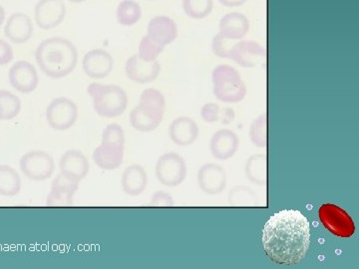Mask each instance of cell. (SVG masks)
<instances>
[{
  "label": "cell",
  "mask_w": 359,
  "mask_h": 269,
  "mask_svg": "<svg viewBox=\"0 0 359 269\" xmlns=\"http://www.w3.org/2000/svg\"><path fill=\"white\" fill-rule=\"evenodd\" d=\"M311 244V228L301 212L289 209L273 214L264 228L263 245L275 263L294 265L306 258Z\"/></svg>",
  "instance_id": "6da1fadb"
},
{
  "label": "cell",
  "mask_w": 359,
  "mask_h": 269,
  "mask_svg": "<svg viewBox=\"0 0 359 269\" xmlns=\"http://www.w3.org/2000/svg\"><path fill=\"white\" fill-rule=\"evenodd\" d=\"M35 60L46 76L61 79L70 75L76 68L78 51L70 40L65 37H50L37 46Z\"/></svg>",
  "instance_id": "7a4b0ae2"
},
{
  "label": "cell",
  "mask_w": 359,
  "mask_h": 269,
  "mask_svg": "<svg viewBox=\"0 0 359 269\" xmlns=\"http://www.w3.org/2000/svg\"><path fill=\"white\" fill-rule=\"evenodd\" d=\"M166 111V100L162 92L154 88L144 90L139 105L130 114V124L140 132H152L160 126Z\"/></svg>",
  "instance_id": "3957f363"
},
{
  "label": "cell",
  "mask_w": 359,
  "mask_h": 269,
  "mask_svg": "<svg viewBox=\"0 0 359 269\" xmlns=\"http://www.w3.org/2000/svg\"><path fill=\"white\" fill-rule=\"evenodd\" d=\"M95 112L101 117L121 116L128 106V96L118 85L91 83L87 89Z\"/></svg>",
  "instance_id": "277c9868"
},
{
  "label": "cell",
  "mask_w": 359,
  "mask_h": 269,
  "mask_svg": "<svg viewBox=\"0 0 359 269\" xmlns=\"http://www.w3.org/2000/svg\"><path fill=\"white\" fill-rule=\"evenodd\" d=\"M214 95L224 103H238L247 95V87L240 73L229 65H219L212 71Z\"/></svg>",
  "instance_id": "5b68a950"
},
{
  "label": "cell",
  "mask_w": 359,
  "mask_h": 269,
  "mask_svg": "<svg viewBox=\"0 0 359 269\" xmlns=\"http://www.w3.org/2000/svg\"><path fill=\"white\" fill-rule=\"evenodd\" d=\"M318 218L325 228L335 237H351L355 233L353 218L344 209L334 204H325L318 209Z\"/></svg>",
  "instance_id": "8992f818"
},
{
  "label": "cell",
  "mask_w": 359,
  "mask_h": 269,
  "mask_svg": "<svg viewBox=\"0 0 359 269\" xmlns=\"http://www.w3.org/2000/svg\"><path fill=\"white\" fill-rule=\"evenodd\" d=\"M156 177L163 186H178L187 177L185 160L176 153H167L161 156L156 165Z\"/></svg>",
  "instance_id": "52a82bcc"
},
{
  "label": "cell",
  "mask_w": 359,
  "mask_h": 269,
  "mask_svg": "<svg viewBox=\"0 0 359 269\" xmlns=\"http://www.w3.org/2000/svg\"><path fill=\"white\" fill-rule=\"evenodd\" d=\"M78 118L76 104L66 97H58L52 100L46 109V120L49 126L56 131L70 129Z\"/></svg>",
  "instance_id": "ba28073f"
},
{
  "label": "cell",
  "mask_w": 359,
  "mask_h": 269,
  "mask_svg": "<svg viewBox=\"0 0 359 269\" xmlns=\"http://www.w3.org/2000/svg\"><path fill=\"white\" fill-rule=\"evenodd\" d=\"M20 167L26 178L36 181H46L51 178L55 170L53 158L43 151L26 153L21 157Z\"/></svg>",
  "instance_id": "9c48e42d"
},
{
  "label": "cell",
  "mask_w": 359,
  "mask_h": 269,
  "mask_svg": "<svg viewBox=\"0 0 359 269\" xmlns=\"http://www.w3.org/2000/svg\"><path fill=\"white\" fill-rule=\"evenodd\" d=\"M66 13L63 0H39L34 7L35 23L40 29H53L65 21Z\"/></svg>",
  "instance_id": "30bf717a"
},
{
  "label": "cell",
  "mask_w": 359,
  "mask_h": 269,
  "mask_svg": "<svg viewBox=\"0 0 359 269\" xmlns=\"http://www.w3.org/2000/svg\"><path fill=\"white\" fill-rule=\"evenodd\" d=\"M8 79L11 86L22 94L32 93L39 83L37 70L32 63L25 60L18 61L11 66Z\"/></svg>",
  "instance_id": "8fae6325"
},
{
  "label": "cell",
  "mask_w": 359,
  "mask_h": 269,
  "mask_svg": "<svg viewBox=\"0 0 359 269\" xmlns=\"http://www.w3.org/2000/svg\"><path fill=\"white\" fill-rule=\"evenodd\" d=\"M77 179L60 173L52 181L50 193L46 200L48 207H71L79 188Z\"/></svg>",
  "instance_id": "7c38bea8"
},
{
  "label": "cell",
  "mask_w": 359,
  "mask_h": 269,
  "mask_svg": "<svg viewBox=\"0 0 359 269\" xmlns=\"http://www.w3.org/2000/svg\"><path fill=\"white\" fill-rule=\"evenodd\" d=\"M264 56L266 53L261 44L250 40H238L231 47L229 59L242 67L254 68L263 63Z\"/></svg>",
  "instance_id": "4fadbf2b"
},
{
  "label": "cell",
  "mask_w": 359,
  "mask_h": 269,
  "mask_svg": "<svg viewBox=\"0 0 359 269\" xmlns=\"http://www.w3.org/2000/svg\"><path fill=\"white\" fill-rule=\"evenodd\" d=\"M160 72L159 61H145L138 54L131 56L125 65L126 76L135 83L147 84L154 82Z\"/></svg>",
  "instance_id": "5bb4252c"
},
{
  "label": "cell",
  "mask_w": 359,
  "mask_h": 269,
  "mask_svg": "<svg viewBox=\"0 0 359 269\" xmlns=\"http://www.w3.org/2000/svg\"><path fill=\"white\" fill-rule=\"evenodd\" d=\"M82 68L85 74L92 79H104L112 73L114 59L104 49H94L85 54Z\"/></svg>",
  "instance_id": "9a60e30c"
},
{
  "label": "cell",
  "mask_w": 359,
  "mask_h": 269,
  "mask_svg": "<svg viewBox=\"0 0 359 269\" xmlns=\"http://www.w3.org/2000/svg\"><path fill=\"white\" fill-rule=\"evenodd\" d=\"M147 36L160 46L173 43L178 37L176 21L167 15H157L151 18L147 26Z\"/></svg>",
  "instance_id": "2e32d148"
},
{
  "label": "cell",
  "mask_w": 359,
  "mask_h": 269,
  "mask_svg": "<svg viewBox=\"0 0 359 269\" xmlns=\"http://www.w3.org/2000/svg\"><path fill=\"white\" fill-rule=\"evenodd\" d=\"M198 183L207 195H219L226 186V171L219 165L205 164L198 172Z\"/></svg>",
  "instance_id": "e0dca14e"
},
{
  "label": "cell",
  "mask_w": 359,
  "mask_h": 269,
  "mask_svg": "<svg viewBox=\"0 0 359 269\" xmlns=\"http://www.w3.org/2000/svg\"><path fill=\"white\" fill-rule=\"evenodd\" d=\"M4 32L9 41L14 44H23L32 39L34 26L27 14L14 13L7 18Z\"/></svg>",
  "instance_id": "ac0fdd59"
},
{
  "label": "cell",
  "mask_w": 359,
  "mask_h": 269,
  "mask_svg": "<svg viewBox=\"0 0 359 269\" xmlns=\"http://www.w3.org/2000/svg\"><path fill=\"white\" fill-rule=\"evenodd\" d=\"M211 152L216 159L226 160L236 155L240 147L237 134L229 129L217 131L211 139Z\"/></svg>",
  "instance_id": "d6986e66"
},
{
  "label": "cell",
  "mask_w": 359,
  "mask_h": 269,
  "mask_svg": "<svg viewBox=\"0 0 359 269\" xmlns=\"http://www.w3.org/2000/svg\"><path fill=\"white\" fill-rule=\"evenodd\" d=\"M250 23L249 18L241 13L224 14L219 23V33L226 39L241 40L244 39L250 32Z\"/></svg>",
  "instance_id": "ffe728a7"
},
{
  "label": "cell",
  "mask_w": 359,
  "mask_h": 269,
  "mask_svg": "<svg viewBox=\"0 0 359 269\" xmlns=\"http://www.w3.org/2000/svg\"><path fill=\"white\" fill-rule=\"evenodd\" d=\"M171 140L181 147L192 145L199 136V127L192 118L179 117L170 125Z\"/></svg>",
  "instance_id": "44dd1931"
},
{
  "label": "cell",
  "mask_w": 359,
  "mask_h": 269,
  "mask_svg": "<svg viewBox=\"0 0 359 269\" xmlns=\"http://www.w3.org/2000/svg\"><path fill=\"white\" fill-rule=\"evenodd\" d=\"M61 173L81 181L89 173V162L84 154L78 150L65 153L59 162Z\"/></svg>",
  "instance_id": "7402d4cb"
},
{
  "label": "cell",
  "mask_w": 359,
  "mask_h": 269,
  "mask_svg": "<svg viewBox=\"0 0 359 269\" xmlns=\"http://www.w3.org/2000/svg\"><path fill=\"white\" fill-rule=\"evenodd\" d=\"M124 158L123 146L102 144L95 149L93 160L97 166L105 171H113L121 166Z\"/></svg>",
  "instance_id": "603a6c76"
},
{
  "label": "cell",
  "mask_w": 359,
  "mask_h": 269,
  "mask_svg": "<svg viewBox=\"0 0 359 269\" xmlns=\"http://www.w3.org/2000/svg\"><path fill=\"white\" fill-rule=\"evenodd\" d=\"M123 191L131 197L140 195L147 188L148 174L140 165H132L125 170L122 176Z\"/></svg>",
  "instance_id": "cb8c5ba5"
},
{
  "label": "cell",
  "mask_w": 359,
  "mask_h": 269,
  "mask_svg": "<svg viewBox=\"0 0 359 269\" xmlns=\"http://www.w3.org/2000/svg\"><path fill=\"white\" fill-rule=\"evenodd\" d=\"M245 177L257 186L266 184V158L262 154L250 156L245 163Z\"/></svg>",
  "instance_id": "d4e9b609"
},
{
  "label": "cell",
  "mask_w": 359,
  "mask_h": 269,
  "mask_svg": "<svg viewBox=\"0 0 359 269\" xmlns=\"http://www.w3.org/2000/svg\"><path fill=\"white\" fill-rule=\"evenodd\" d=\"M142 8L140 4L135 0H122L117 6L116 18L118 23L125 27L134 26L140 21Z\"/></svg>",
  "instance_id": "484cf974"
},
{
  "label": "cell",
  "mask_w": 359,
  "mask_h": 269,
  "mask_svg": "<svg viewBox=\"0 0 359 269\" xmlns=\"http://www.w3.org/2000/svg\"><path fill=\"white\" fill-rule=\"evenodd\" d=\"M21 190V179L13 167L1 165L0 166V195L4 197H14Z\"/></svg>",
  "instance_id": "4316f807"
},
{
  "label": "cell",
  "mask_w": 359,
  "mask_h": 269,
  "mask_svg": "<svg viewBox=\"0 0 359 269\" xmlns=\"http://www.w3.org/2000/svg\"><path fill=\"white\" fill-rule=\"evenodd\" d=\"M21 101L15 94L0 90V121H8L20 114Z\"/></svg>",
  "instance_id": "83f0119b"
},
{
  "label": "cell",
  "mask_w": 359,
  "mask_h": 269,
  "mask_svg": "<svg viewBox=\"0 0 359 269\" xmlns=\"http://www.w3.org/2000/svg\"><path fill=\"white\" fill-rule=\"evenodd\" d=\"M182 7L189 18L202 20L211 14L214 1L212 0H182Z\"/></svg>",
  "instance_id": "f1b7e54d"
},
{
  "label": "cell",
  "mask_w": 359,
  "mask_h": 269,
  "mask_svg": "<svg viewBox=\"0 0 359 269\" xmlns=\"http://www.w3.org/2000/svg\"><path fill=\"white\" fill-rule=\"evenodd\" d=\"M256 193L245 186H236L229 193V204L233 207H252L257 205Z\"/></svg>",
  "instance_id": "f546056e"
},
{
  "label": "cell",
  "mask_w": 359,
  "mask_h": 269,
  "mask_svg": "<svg viewBox=\"0 0 359 269\" xmlns=\"http://www.w3.org/2000/svg\"><path fill=\"white\" fill-rule=\"evenodd\" d=\"M250 138L255 146L259 148L266 147V116L262 115L255 119L250 125Z\"/></svg>",
  "instance_id": "4dcf8cb0"
},
{
  "label": "cell",
  "mask_w": 359,
  "mask_h": 269,
  "mask_svg": "<svg viewBox=\"0 0 359 269\" xmlns=\"http://www.w3.org/2000/svg\"><path fill=\"white\" fill-rule=\"evenodd\" d=\"M164 51V47L160 46L159 44L156 43L149 39L147 35L141 39L140 44H139V53L143 60L145 61H154L157 60L158 56Z\"/></svg>",
  "instance_id": "1f68e13d"
},
{
  "label": "cell",
  "mask_w": 359,
  "mask_h": 269,
  "mask_svg": "<svg viewBox=\"0 0 359 269\" xmlns=\"http://www.w3.org/2000/svg\"><path fill=\"white\" fill-rule=\"evenodd\" d=\"M101 143L123 146V147H124L125 134L122 127L120 126V125L116 124V123L108 125V126L104 129Z\"/></svg>",
  "instance_id": "d6a6232c"
},
{
  "label": "cell",
  "mask_w": 359,
  "mask_h": 269,
  "mask_svg": "<svg viewBox=\"0 0 359 269\" xmlns=\"http://www.w3.org/2000/svg\"><path fill=\"white\" fill-rule=\"evenodd\" d=\"M235 42V40L226 39L218 33L212 39V52L219 58H229V54Z\"/></svg>",
  "instance_id": "836d02e7"
},
{
  "label": "cell",
  "mask_w": 359,
  "mask_h": 269,
  "mask_svg": "<svg viewBox=\"0 0 359 269\" xmlns=\"http://www.w3.org/2000/svg\"><path fill=\"white\" fill-rule=\"evenodd\" d=\"M203 120L205 123L218 122L219 120V114H221V108L218 104L208 103L202 108Z\"/></svg>",
  "instance_id": "e575fe53"
},
{
  "label": "cell",
  "mask_w": 359,
  "mask_h": 269,
  "mask_svg": "<svg viewBox=\"0 0 359 269\" xmlns=\"http://www.w3.org/2000/svg\"><path fill=\"white\" fill-rule=\"evenodd\" d=\"M151 207H173L174 200L170 193L159 191L151 198Z\"/></svg>",
  "instance_id": "d590c367"
},
{
  "label": "cell",
  "mask_w": 359,
  "mask_h": 269,
  "mask_svg": "<svg viewBox=\"0 0 359 269\" xmlns=\"http://www.w3.org/2000/svg\"><path fill=\"white\" fill-rule=\"evenodd\" d=\"M14 58V52L11 45L6 40L0 39V66L9 64Z\"/></svg>",
  "instance_id": "8d00e7d4"
},
{
  "label": "cell",
  "mask_w": 359,
  "mask_h": 269,
  "mask_svg": "<svg viewBox=\"0 0 359 269\" xmlns=\"http://www.w3.org/2000/svg\"><path fill=\"white\" fill-rule=\"evenodd\" d=\"M236 114L235 111L230 107H224L221 109V114H219V120L222 124L229 125L231 124L235 120Z\"/></svg>",
  "instance_id": "74e56055"
},
{
  "label": "cell",
  "mask_w": 359,
  "mask_h": 269,
  "mask_svg": "<svg viewBox=\"0 0 359 269\" xmlns=\"http://www.w3.org/2000/svg\"><path fill=\"white\" fill-rule=\"evenodd\" d=\"M222 6L226 7H238L243 6L247 0H218Z\"/></svg>",
  "instance_id": "f35d334b"
},
{
  "label": "cell",
  "mask_w": 359,
  "mask_h": 269,
  "mask_svg": "<svg viewBox=\"0 0 359 269\" xmlns=\"http://www.w3.org/2000/svg\"><path fill=\"white\" fill-rule=\"evenodd\" d=\"M6 20V9L0 4V27L4 25Z\"/></svg>",
  "instance_id": "ab89813d"
},
{
  "label": "cell",
  "mask_w": 359,
  "mask_h": 269,
  "mask_svg": "<svg viewBox=\"0 0 359 269\" xmlns=\"http://www.w3.org/2000/svg\"><path fill=\"white\" fill-rule=\"evenodd\" d=\"M67 1L72 2V4H81V2H85L86 0H67Z\"/></svg>",
  "instance_id": "60d3db41"
},
{
  "label": "cell",
  "mask_w": 359,
  "mask_h": 269,
  "mask_svg": "<svg viewBox=\"0 0 359 269\" xmlns=\"http://www.w3.org/2000/svg\"><path fill=\"white\" fill-rule=\"evenodd\" d=\"M148 1H155V0H148Z\"/></svg>",
  "instance_id": "b9f144b4"
}]
</instances>
